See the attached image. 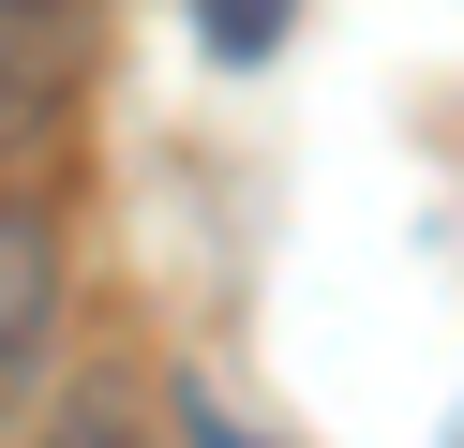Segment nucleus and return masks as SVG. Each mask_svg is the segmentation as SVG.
Wrapping results in <instances>:
<instances>
[{
    "instance_id": "f257e3e1",
    "label": "nucleus",
    "mask_w": 464,
    "mask_h": 448,
    "mask_svg": "<svg viewBox=\"0 0 464 448\" xmlns=\"http://www.w3.org/2000/svg\"><path fill=\"white\" fill-rule=\"evenodd\" d=\"M91 45H105V0H0V165H45L75 135Z\"/></svg>"
},
{
    "instance_id": "7ed1b4c3",
    "label": "nucleus",
    "mask_w": 464,
    "mask_h": 448,
    "mask_svg": "<svg viewBox=\"0 0 464 448\" xmlns=\"http://www.w3.org/2000/svg\"><path fill=\"white\" fill-rule=\"evenodd\" d=\"M45 448H135V374H75L61 418H45Z\"/></svg>"
},
{
    "instance_id": "39448f33",
    "label": "nucleus",
    "mask_w": 464,
    "mask_h": 448,
    "mask_svg": "<svg viewBox=\"0 0 464 448\" xmlns=\"http://www.w3.org/2000/svg\"><path fill=\"white\" fill-rule=\"evenodd\" d=\"M180 434H195V448H255V434H240V418H225V404H210V388H180Z\"/></svg>"
},
{
    "instance_id": "f03ea898",
    "label": "nucleus",
    "mask_w": 464,
    "mask_h": 448,
    "mask_svg": "<svg viewBox=\"0 0 464 448\" xmlns=\"http://www.w3.org/2000/svg\"><path fill=\"white\" fill-rule=\"evenodd\" d=\"M45 314H61V224H45L31 195H0V388L45 344Z\"/></svg>"
},
{
    "instance_id": "20e7f679",
    "label": "nucleus",
    "mask_w": 464,
    "mask_h": 448,
    "mask_svg": "<svg viewBox=\"0 0 464 448\" xmlns=\"http://www.w3.org/2000/svg\"><path fill=\"white\" fill-rule=\"evenodd\" d=\"M270 30H285V0H210V45H225V60H255Z\"/></svg>"
}]
</instances>
